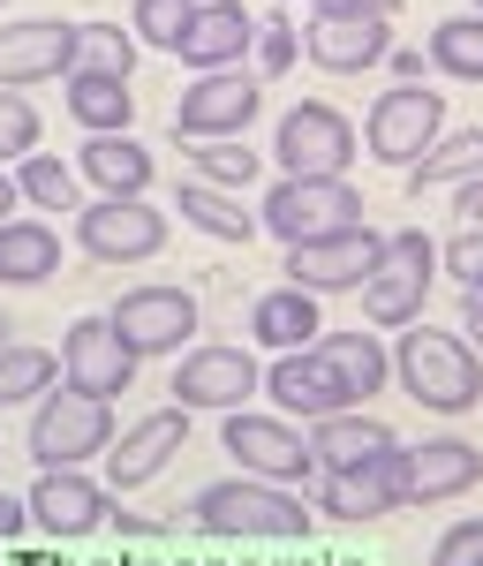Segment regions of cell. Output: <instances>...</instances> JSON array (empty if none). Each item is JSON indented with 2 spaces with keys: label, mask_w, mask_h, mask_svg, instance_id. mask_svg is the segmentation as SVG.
Masks as SVG:
<instances>
[{
  "label": "cell",
  "mask_w": 483,
  "mask_h": 566,
  "mask_svg": "<svg viewBox=\"0 0 483 566\" xmlns=\"http://www.w3.org/2000/svg\"><path fill=\"white\" fill-rule=\"evenodd\" d=\"M189 522H197V536H212V544H303L317 506L295 499V491H280V483L220 476L189 499Z\"/></svg>",
  "instance_id": "6da1fadb"
},
{
  "label": "cell",
  "mask_w": 483,
  "mask_h": 566,
  "mask_svg": "<svg viewBox=\"0 0 483 566\" xmlns=\"http://www.w3.org/2000/svg\"><path fill=\"white\" fill-rule=\"evenodd\" d=\"M393 378L423 416H469L483 400V355L445 325H408L393 340Z\"/></svg>",
  "instance_id": "7a4b0ae2"
},
{
  "label": "cell",
  "mask_w": 483,
  "mask_h": 566,
  "mask_svg": "<svg viewBox=\"0 0 483 566\" xmlns=\"http://www.w3.org/2000/svg\"><path fill=\"white\" fill-rule=\"evenodd\" d=\"M431 280H439V242H431L423 227H400V234H386V250H378V264H370V280L355 287V303H363L370 325L408 333V325H423Z\"/></svg>",
  "instance_id": "3957f363"
},
{
  "label": "cell",
  "mask_w": 483,
  "mask_h": 566,
  "mask_svg": "<svg viewBox=\"0 0 483 566\" xmlns=\"http://www.w3.org/2000/svg\"><path fill=\"white\" fill-rule=\"evenodd\" d=\"M445 136V98L431 84H393L370 98V114H363V151L378 159V167H423L431 151H439Z\"/></svg>",
  "instance_id": "277c9868"
},
{
  "label": "cell",
  "mask_w": 483,
  "mask_h": 566,
  "mask_svg": "<svg viewBox=\"0 0 483 566\" xmlns=\"http://www.w3.org/2000/svg\"><path fill=\"white\" fill-rule=\"evenodd\" d=\"M258 227H264V234H280L287 250L355 234V227H363V189H355V181H295V175H280L272 189H264Z\"/></svg>",
  "instance_id": "5b68a950"
},
{
  "label": "cell",
  "mask_w": 483,
  "mask_h": 566,
  "mask_svg": "<svg viewBox=\"0 0 483 566\" xmlns=\"http://www.w3.org/2000/svg\"><path fill=\"white\" fill-rule=\"evenodd\" d=\"M114 408L106 400H84V392L53 386L39 400V416H31V453H39V469H84V461H106L114 453Z\"/></svg>",
  "instance_id": "8992f818"
},
{
  "label": "cell",
  "mask_w": 483,
  "mask_h": 566,
  "mask_svg": "<svg viewBox=\"0 0 483 566\" xmlns=\"http://www.w3.org/2000/svg\"><path fill=\"white\" fill-rule=\"evenodd\" d=\"M272 151H280V175H295V181H348L355 129H348L340 106H325V98H295V106L280 114Z\"/></svg>",
  "instance_id": "52a82bcc"
},
{
  "label": "cell",
  "mask_w": 483,
  "mask_h": 566,
  "mask_svg": "<svg viewBox=\"0 0 483 566\" xmlns=\"http://www.w3.org/2000/svg\"><path fill=\"white\" fill-rule=\"evenodd\" d=\"M197 295L189 287H175V280H159V287H136V295H122V303L106 310V325H114V340L129 355H189V340H197Z\"/></svg>",
  "instance_id": "ba28073f"
},
{
  "label": "cell",
  "mask_w": 483,
  "mask_h": 566,
  "mask_svg": "<svg viewBox=\"0 0 483 566\" xmlns=\"http://www.w3.org/2000/svg\"><path fill=\"white\" fill-rule=\"evenodd\" d=\"M258 386H264L258 355L227 348V340H212V348H189V355L175 363V408H181V416H242Z\"/></svg>",
  "instance_id": "9c48e42d"
},
{
  "label": "cell",
  "mask_w": 483,
  "mask_h": 566,
  "mask_svg": "<svg viewBox=\"0 0 483 566\" xmlns=\"http://www.w3.org/2000/svg\"><path fill=\"white\" fill-rule=\"evenodd\" d=\"M258 122V76L227 69V76H197L175 106V144H242Z\"/></svg>",
  "instance_id": "30bf717a"
},
{
  "label": "cell",
  "mask_w": 483,
  "mask_h": 566,
  "mask_svg": "<svg viewBox=\"0 0 483 566\" xmlns=\"http://www.w3.org/2000/svg\"><path fill=\"white\" fill-rule=\"evenodd\" d=\"M227 438V453L242 461V476H258V483H280V491H295L303 476H317V453H309V438L295 431V423H280V416H227L220 423Z\"/></svg>",
  "instance_id": "8fae6325"
},
{
  "label": "cell",
  "mask_w": 483,
  "mask_h": 566,
  "mask_svg": "<svg viewBox=\"0 0 483 566\" xmlns=\"http://www.w3.org/2000/svg\"><path fill=\"white\" fill-rule=\"evenodd\" d=\"M76 242L98 264H144L167 250V219L151 212L144 197H98V205L76 212Z\"/></svg>",
  "instance_id": "7c38bea8"
},
{
  "label": "cell",
  "mask_w": 483,
  "mask_h": 566,
  "mask_svg": "<svg viewBox=\"0 0 483 566\" xmlns=\"http://www.w3.org/2000/svg\"><path fill=\"white\" fill-rule=\"evenodd\" d=\"M53 355H61V386L84 392V400H106V408H114V400L136 386V355L114 340L106 317H76V325L61 333V348H53Z\"/></svg>",
  "instance_id": "4fadbf2b"
},
{
  "label": "cell",
  "mask_w": 483,
  "mask_h": 566,
  "mask_svg": "<svg viewBox=\"0 0 483 566\" xmlns=\"http://www.w3.org/2000/svg\"><path fill=\"white\" fill-rule=\"evenodd\" d=\"M23 506H31V528H39V536H53V544H84V536L106 528L114 491H106L98 476H84V469H45Z\"/></svg>",
  "instance_id": "5bb4252c"
},
{
  "label": "cell",
  "mask_w": 483,
  "mask_h": 566,
  "mask_svg": "<svg viewBox=\"0 0 483 566\" xmlns=\"http://www.w3.org/2000/svg\"><path fill=\"white\" fill-rule=\"evenodd\" d=\"M69 61H76V23H61V15H8L0 23V91L69 76Z\"/></svg>",
  "instance_id": "9a60e30c"
},
{
  "label": "cell",
  "mask_w": 483,
  "mask_h": 566,
  "mask_svg": "<svg viewBox=\"0 0 483 566\" xmlns=\"http://www.w3.org/2000/svg\"><path fill=\"white\" fill-rule=\"evenodd\" d=\"M250 45H258V15H250L242 0H197V15H189V31H181V45H175V61L197 69V76H227V69L250 61Z\"/></svg>",
  "instance_id": "2e32d148"
},
{
  "label": "cell",
  "mask_w": 483,
  "mask_h": 566,
  "mask_svg": "<svg viewBox=\"0 0 483 566\" xmlns=\"http://www.w3.org/2000/svg\"><path fill=\"white\" fill-rule=\"evenodd\" d=\"M408 506V461L400 453H386V461H370V469H348V476H317V514L325 522H386V514H400Z\"/></svg>",
  "instance_id": "e0dca14e"
},
{
  "label": "cell",
  "mask_w": 483,
  "mask_h": 566,
  "mask_svg": "<svg viewBox=\"0 0 483 566\" xmlns=\"http://www.w3.org/2000/svg\"><path fill=\"white\" fill-rule=\"evenodd\" d=\"M393 53V15H309L303 23V61L325 76H363Z\"/></svg>",
  "instance_id": "ac0fdd59"
},
{
  "label": "cell",
  "mask_w": 483,
  "mask_h": 566,
  "mask_svg": "<svg viewBox=\"0 0 483 566\" xmlns=\"http://www.w3.org/2000/svg\"><path fill=\"white\" fill-rule=\"evenodd\" d=\"M386 250V234H370V227H355V234H333V242H303V250H287V287H303V295H348L370 280V264Z\"/></svg>",
  "instance_id": "d6986e66"
},
{
  "label": "cell",
  "mask_w": 483,
  "mask_h": 566,
  "mask_svg": "<svg viewBox=\"0 0 483 566\" xmlns=\"http://www.w3.org/2000/svg\"><path fill=\"white\" fill-rule=\"evenodd\" d=\"M181 438H189V416H181V408L136 416L129 431L114 438V453H106V491L129 499V491H144L151 476H167V461L181 453Z\"/></svg>",
  "instance_id": "ffe728a7"
},
{
  "label": "cell",
  "mask_w": 483,
  "mask_h": 566,
  "mask_svg": "<svg viewBox=\"0 0 483 566\" xmlns=\"http://www.w3.org/2000/svg\"><path fill=\"white\" fill-rule=\"evenodd\" d=\"M400 461H408V506H445V499H469L483 483V446H469V438L400 446Z\"/></svg>",
  "instance_id": "44dd1931"
},
{
  "label": "cell",
  "mask_w": 483,
  "mask_h": 566,
  "mask_svg": "<svg viewBox=\"0 0 483 566\" xmlns=\"http://www.w3.org/2000/svg\"><path fill=\"white\" fill-rule=\"evenodd\" d=\"M264 392L287 408V416H309V423H325V416H348L355 400H348V386L333 378V363L317 348H303V355H280L272 370H264Z\"/></svg>",
  "instance_id": "7402d4cb"
},
{
  "label": "cell",
  "mask_w": 483,
  "mask_h": 566,
  "mask_svg": "<svg viewBox=\"0 0 483 566\" xmlns=\"http://www.w3.org/2000/svg\"><path fill=\"white\" fill-rule=\"evenodd\" d=\"M309 453H317V476H348V469H370V461H386L400 453V438L386 431V416H325V423H309Z\"/></svg>",
  "instance_id": "603a6c76"
},
{
  "label": "cell",
  "mask_w": 483,
  "mask_h": 566,
  "mask_svg": "<svg viewBox=\"0 0 483 566\" xmlns=\"http://www.w3.org/2000/svg\"><path fill=\"white\" fill-rule=\"evenodd\" d=\"M250 340L272 355H303L325 340V310H317V295H303V287H272V295H258L250 303Z\"/></svg>",
  "instance_id": "cb8c5ba5"
},
{
  "label": "cell",
  "mask_w": 483,
  "mask_h": 566,
  "mask_svg": "<svg viewBox=\"0 0 483 566\" xmlns=\"http://www.w3.org/2000/svg\"><path fill=\"white\" fill-rule=\"evenodd\" d=\"M317 355L333 363V378L348 386L355 408H370L378 392L393 386V348H386L378 333H363V325H355V333H325V340H317Z\"/></svg>",
  "instance_id": "d4e9b609"
},
{
  "label": "cell",
  "mask_w": 483,
  "mask_h": 566,
  "mask_svg": "<svg viewBox=\"0 0 483 566\" xmlns=\"http://www.w3.org/2000/svg\"><path fill=\"white\" fill-rule=\"evenodd\" d=\"M76 175H84L98 197H144V181H151V151H144L136 136H84Z\"/></svg>",
  "instance_id": "484cf974"
},
{
  "label": "cell",
  "mask_w": 483,
  "mask_h": 566,
  "mask_svg": "<svg viewBox=\"0 0 483 566\" xmlns=\"http://www.w3.org/2000/svg\"><path fill=\"white\" fill-rule=\"evenodd\" d=\"M61 272V234L45 219H8L0 227V287H45Z\"/></svg>",
  "instance_id": "4316f807"
},
{
  "label": "cell",
  "mask_w": 483,
  "mask_h": 566,
  "mask_svg": "<svg viewBox=\"0 0 483 566\" xmlns=\"http://www.w3.org/2000/svg\"><path fill=\"white\" fill-rule=\"evenodd\" d=\"M53 386H61V355L53 348H31V340L0 348V408H39Z\"/></svg>",
  "instance_id": "83f0119b"
},
{
  "label": "cell",
  "mask_w": 483,
  "mask_h": 566,
  "mask_svg": "<svg viewBox=\"0 0 483 566\" xmlns=\"http://www.w3.org/2000/svg\"><path fill=\"white\" fill-rule=\"evenodd\" d=\"M69 114L84 122V136H129L136 98L114 76H69Z\"/></svg>",
  "instance_id": "f1b7e54d"
},
{
  "label": "cell",
  "mask_w": 483,
  "mask_h": 566,
  "mask_svg": "<svg viewBox=\"0 0 483 566\" xmlns=\"http://www.w3.org/2000/svg\"><path fill=\"white\" fill-rule=\"evenodd\" d=\"M175 212L189 219V227H204L212 242H250V234H258L250 205H242V197H227V189H204V181H181V189H175Z\"/></svg>",
  "instance_id": "f546056e"
},
{
  "label": "cell",
  "mask_w": 483,
  "mask_h": 566,
  "mask_svg": "<svg viewBox=\"0 0 483 566\" xmlns=\"http://www.w3.org/2000/svg\"><path fill=\"white\" fill-rule=\"evenodd\" d=\"M461 181H483V122H476V129L439 136V151L408 175V189L423 197V189H461Z\"/></svg>",
  "instance_id": "4dcf8cb0"
},
{
  "label": "cell",
  "mask_w": 483,
  "mask_h": 566,
  "mask_svg": "<svg viewBox=\"0 0 483 566\" xmlns=\"http://www.w3.org/2000/svg\"><path fill=\"white\" fill-rule=\"evenodd\" d=\"M423 61H431L439 76L483 84V15H445V23H431V45H423Z\"/></svg>",
  "instance_id": "1f68e13d"
},
{
  "label": "cell",
  "mask_w": 483,
  "mask_h": 566,
  "mask_svg": "<svg viewBox=\"0 0 483 566\" xmlns=\"http://www.w3.org/2000/svg\"><path fill=\"white\" fill-rule=\"evenodd\" d=\"M15 189H23L39 212H84V175H76V159L31 151V159L15 167Z\"/></svg>",
  "instance_id": "d6a6232c"
},
{
  "label": "cell",
  "mask_w": 483,
  "mask_h": 566,
  "mask_svg": "<svg viewBox=\"0 0 483 566\" xmlns=\"http://www.w3.org/2000/svg\"><path fill=\"white\" fill-rule=\"evenodd\" d=\"M129 69H136V31H122V23H76L69 76H114V84H129Z\"/></svg>",
  "instance_id": "836d02e7"
},
{
  "label": "cell",
  "mask_w": 483,
  "mask_h": 566,
  "mask_svg": "<svg viewBox=\"0 0 483 566\" xmlns=\"http://www.w3.org/2000/svg\"><path fill=\"white\" fill-rule=\"evenodd\" d=\"M181 151L204 175V189H250L258 181V151L250 144H181Z\"/></svg>",
  "instance_id": "e575fe53"
},
{
  "label": "cell",
  "mask_w": 483,
  "mask_h": 566,
  "mask_svg": "<svg viewBox=\"0 0 483 566\" xmlns=\"http://www.w3.org/2000/svg\"><path fill=\"white\" fill-rule=\"evenodd\" d=\"M303 61V31L287 23V15H258V45H250V76H287Z\"/></svg>",
  "instance_id": "d590c367"
},
{
  "label": "cell",
  "mask_w": 483,
  "mask_h": 566,
  "mask_svg": "<svg viewBox=\"0 0 483 566\" xmlns=\"http://www.w3.org/2000/svg\"><path fill=\"white\" fill-rule=\"evenodd\" d=\"M189 15H197V0H136V8H129V31L144 45H159V53H175L181 31H189Z\"/></svg>",
  "instance_id": "8d00e7d4"
},
{
  "label": "cell",
  "mask_w": 483,
  "mask_h": 566,
  "mask_svg": "<svg viewBox=\"0 0 483 566\" xmlns=\"http://www.w3.org/2000/svg\"><path fill=\"white\" fill-rule=\"evenodd\" d=\"M39 151V106L23 91H0V167H23Z\"/></svg>",
  "instance_id": "74e56055"
},
{
  "label": "cell",
  "mask_w": 483,
  "mask_h": 566,
  "mask_svg": "<svg viewBox=\"0 0 483 566\" xmlns=\"http://www.w3.org/2000/svg\"><path fill=\"white\" fill-rule=\"evenodd\" d=\"M445 272L461 280V295H483V227H461L453 242H445Z\"/></svg>",
  "instance_id": "f35d334b"
},
{
  "label": "cell",
  "mask_w": 483,
  "mask_h": 566,
  "mask_svg": "<svg viewBox=\"0 0 483 566\" xmlns=\"http://www.w3.org/2000/svg\"><path fill=\"white\" fill-rule=\"evenodd\" d=\"M431 566H483V514L445 528L439 544H431Z\"/></svg>",
  "instance_id": "ab89813d"
},
{
  "label": "cell",
  "mask_w": 483,
  "mask_h": 566,
  "mask_svg": "<svg viewBox=\"0 0 483 566\" xmlns=\"http://www.w3.org/2000/svg\"><path fill=\"white\" fill-rule=\"evenodd\" d=\"M400 0H309V15H393Z\"/></svg>",
  "instance_id": "60d3db41"
},
{
  "label": "cell",
  "mask_w": 483,
  "mask_h": 566,
  "mask_svg": "<svg viewBox=\"0 0 483 566\" xmlns=\"http://www.w3.org/2000/svg\"><path fill=\"white\" fill-rule=\"evenodd\" d=\"M23 528H31V506H23V499H8V491H0V544H15V536H23Z\"/></svg>",
  "instance_id": "b9f144b4"
},
{
  "label": "cell",
  "mask_w": 483,
  "mask_h": 566,
  "mask_svg": "<svg viewBox=\"0 0 483 566\" xmlns=\"http://www.w3.org/2000/svg\"><path fill=\"white\" fill-rule=\"evenodd\" d=\"M453 212H461V227H483V181H461L453 189Z\"/></svg>",
  "instance_id": "7bdbcfd3"
},
{
  "label": "cell",
  "mask_w": 483,
  "mask_h": 566,
  "mask_svg": "<svg viewBox=\"0 0 483 566\" xmlns=\"http://www.w3.org/2000/svg\"><path fill=\"white\" fill-rule=\"evenodd\" d=\"M114 528H122V544H159L167 536L159 522H144V514H114Z\"/></svg>",
  "instance_id": "ee69618b"
},
{
  "label": "cell",
  "mask_w": 483,
  "mask_h": 566,
  "mask_svg": "<svg viewBox=\"0 0 483 566\" xmlns=\"http://www.w3.org/2000/svg\"><path fill=\"white\" fill-rule=\"evenodd\" d=\"M461 340L483 355V295H461Z\"/></svg>",
  "instance_id": "f6af8a7d"
},
{
  "label": "cell",
  "mask_w": 483,
  "mask_h": 566,
  "mask_svg": "<svg viewBox=\"0 0 483 566\" xmlns=\"http://www.w3.org/2000/svg\"><path fill=\"white\" fill-rule=\"evenodd\" d=\"M386 61L400 69V84H423V53H386Z\"/></svg>",
  "instance_id": "bcb514c9"
},
{
  "label": "cell",
  "mask_w": 483,
  "mask_h": 566,
  "mask_svg": "<svg viewBox=\"0 0 483 566\" xmlns=\"http://www.w3.org/2000/svg\"><path fill=\"white\" fill-rule=\"evenodd\" d=\"M15 197H23V189H15V175H8V167H0V227L15 219Z\"/></svg>",
  "instance_id": "7dc6e473"
},
{
  "label": "cell",
  "mask_w": 483,
  "mask_h": 566,
  "mask_svg": "<svg viewBox=\"0 0 483 566\" xmlns=\"http://www.w3.org/2000/svg\"><path fill=\"white\" fill-rule=\"evenodd\" d=\"M0 23H8V0H0Z\"/></svg>",
  "instance_id": "c3c4849f"
},
{
  "label": "cell",
  "mask_w": 483,
  "mask_h": 566,
  "mask_svg": "<svg viewBox=\"0 0 483 566\" xmlns=\"http://www.w3.org/2000/svg\"><path fill=\"white\" fill-rule=\"evenodd\" d=\"M0 348H8V333H0Z\"/></svg>",
  "instance_id": "681fc988"
},
{
  "label": "cell",
  "mask_w": 483,
  "mask_h": 566,
  "mask_svg": "<svg viewBox=\"0 0 483 566\" xmlns=\"http://www.w3.org/2000/svg\"><path fill=\"white\" fill-rule=\"evenodd\" d=\"M476 15H483V0H476Z\"/></svg>",
  "instance_id": "f907efd6"
}]
</instances>
